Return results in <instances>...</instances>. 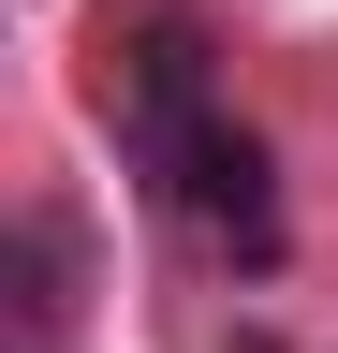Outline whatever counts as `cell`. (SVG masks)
Instances as JSON below:
<instances>
[{
    "label": "cell",
    "mask_w": 338,
    "mask_h": 353,
    "mask_svg": "<svg viewBox=\"0 0 338 353\" xmlns=\"http://www.w3.org/2000/svg\"><path fill=\"white\" fill-rule=\"evenodd\" d=\"M133 162H147V192L177 221H206V236H250V250L279 236V221H265V148L206 103L191 44H147V74H133Z\"/></svg>",
    "instance_id": "cell-1"
}]
</instances>
